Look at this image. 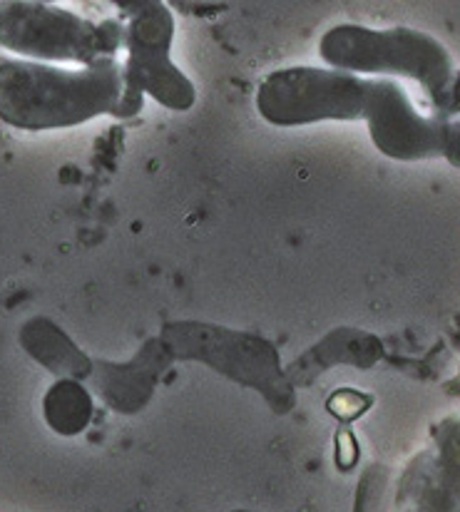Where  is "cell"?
<instances>
[{
	"label": "cell",
	"mask_w": 460,
	"mask_h": 512,
	"mask_svg": "<svg viewBox=\"0 0 460 512\" xmlns=\"http://www.w3.org/2000/svg\"><path fill=\"white\" fill-rule=\"evenodd\" d=\"M122 65L100 58L83 70L28 60L0 63V120L15 130L43 132L75 127L120 105Z\"/></svg>",
	"instance_id": "1"
},
{
	"label": "cell",
	"mask_w": 460,
	"mask_h": 512,
	"mask_svg": "<svg viewBox=\"0 0 460 512\" xmlns=\"http://www.w3.org/2000/svg\"><path fill=\"white\" fill-rule=\"evenodd\" d=\"M319 55L331 70L351 75H401L416 80L436 115L448 117L453 70L448 50L428 33L411 28H364L344 23L326 30Z\"/></svg>",
	"instance_id": "2"
},
{
	"label": "cell",
	"mask_w": 460,
	"mask_h": 512,
	"mask_svg": "<svg viewBox=\"0 0 460 512\" xmlns=\"http://www.w3.org/2000/svg\"><path fill=\"white\" fill-rule=\"evenodd\" d=\"M117 10L125 18L127 60L122 65L120 105L115 117H132L142 110L145 92L160 105L175 112H184L194 105L192 80L172 63V40H175V15L160 0H135V3H117Z\"/></svg>",
	"instance_id": "3"
},
{
	"label": "cell",
	"mask_w": 460,
	"mask_h": 512,
	"mask_svg": "<svg viewBox=\"0 0 460 512\" xmlns=\"http://www.w3.org/2000/svg\"><path fill=\"white\" fill-rule=\"evenodd\" d=\"M122 43V18L88 20L73 10L35 0L0 3V45L28 58L88 68L100 58H115Z\"/></svg>",
	"instance_id": "4"
},
{
	"label": "cell",
	"mask_w": 460,
	"mask_h": 512,
	"mask_svg": "<svg viewBox=\"0 0 460 512\" xmlns=\"http://www.w3.org/2000/svg\"><path fill=\"white\" fill-rule=\"evenodd\" d=\"M376 78L296 65L269 73L257 90V112L274 127L324 120H366Z\"/></svg>",
	"instance_id": "5"
},
{
	"label": "cell",
	"mask_w": 460,
	"mask_h": 512,
	"mask_svg": "<svg viewBox=\"0 0 460 512\" xmlns=\"http://www.w3.org/2000/svg\"><path fill=\"white\" fill-rule=\"evenodd\" d=\"M160 341L180 358H197L232 381L262 391L274 413H286L294 403L274 346L259 336L209 324H167Z\"/></svg>",
	"instance_id": "6"
},
{
	"label": "cell",
	"mask_w": 460,
	"mask_h": 512,
	"mask_svg": "<svg viewBox=\"0 0 460 512\" xmlns=\"http://www.w3.org/2000/svg\"><path fill=\"white\" fill-rule=\"evenodd\" d=\"M446 122V115L418 112L408 92L396 80L376 78L373 83V102L366 125L381 155L401 162L441 157Z\"/></svg>",
	"instance_id": "7"
},
{
	"label": "cell",
	"mask_w": 460,
	"mask_h": 512,
	"mask_svg": "<svg viewBox=\"0 0 460 512\" xmlns=\"http://www.w3.org/2000/svg\"><path fill=\"white\" fill-rule=\"evenodd\" d=\"M167 366V348L160 339L145 343L140 356L122 366L100 363L102 371L95 373V386L102 393L105 403L117 413L140 411L152 396L157 376Z\"/></svg>",
	"instance_id": "8"
},
{
	"label": "cell",
	"mask_w": 460,
	"mask_h": 512,
	"mask_svg": "<svg viewBox=\"0 0 460 512\" xmlns=\"http://www.w3.org/2000/svg\"><path fill=\"white\" fill-rule=\"evenodd\" d=\"M20 343L25 351L43 363L55 376H65L70 381L75 378L92 376V361L75 346L70 336L60 326H55L48 319H33L20 331Z\"/></svg>",
	"instance_id": "9"
},
{
	"label": "cell",
	"mask_w": 460,
	"mask_h": 512,
	"mask_svg": "<svg viewBox=\"0 0 460 512\" xmlns=\"http://www.w3.org/2000/svg\"><path fill=\"white\" fill-rule=\"evenodd\" d=\"M92 411V396L70 378H60L43 398L45 421L60 435L83 433L90 426Z\"/></svg>",
	"instance_id": "10"
},
{
	"label": "cell",
	"mask_w": 460,
	"mask_h": 512,
	"mask_svg": "<svg viewBox=\"0 0 460 512\" xmlns=\"http://www.w3.org/2000/svg\"><path fill=\"white\" fill-rule=\"evenodd\" d=\"M373 398L366 396V393L354 391V388H341L334 396L329 398L326 408H329L331 416H336L339 421H354V418L364 416V413L371 408Z\"/></svg>",
	"instance_id": "11"
},
{
	"label": "cell",
	"mask_w": 460,
	"mask_h": 512,
	"mask_svg": "<svg viewBox=\"0 0 460 512\" xmlns=\"http://www.w3.org/2000/svg\"><path fill=\"white\" fill-rule=\"evenodd\" d=\"M359 460V443H356L351 430H339L336 433V465L341 470H351Z\"/></svg>",
	"instance_id": "12"
},
{
	"label": "cell",
	"mask_w": 460,
	"mask_h": 512,
	"mask_svg": "<svg viewBox=\"0 0 460 512\" xmlns=\"http://www.w3.org/2000/svg\"><path fill=\"white\" fill-rule=\"evenodd\" d=\"M453 167H460V117H448L443 130V155Z\"/></svg>",
	"instance_id": "13"
},
{
	"label": "cell",
	"mask_w": 460,
	"mask_h": 512,
	"mask_svg": "<svg viewBox=\"0 0 460 512\" xmlns=\"http://www.w3.org/2000/svg\"><path fill=\"white\" fill-rule=\"evenodd\" d=\"M460 115V73H456L451 85V95H448V117Z\"/></svg>",
	"instance_id": "14"
}]
</instances>
